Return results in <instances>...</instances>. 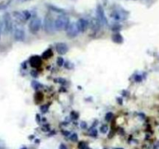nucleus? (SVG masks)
Listing matches in <instances>:
<instances>
[{
  "mask_svg": "<svg viewBox=\"0 0 159 149\" xmlns=\"http://www.w3.org/2000/svg\"><path fill=\"white\" fill-rule=\"evenodd\" d=\"M70 24V20L67 16L62 15L55 21V28L58 30H63L66 29Z\"/></svg>",
  "mask_w": 159,
  "mask_h": 149,
  "instance_id": "obj_1",
  "label": "nucleus"
},
{
  "mask_svg": "<svg viewBox=\"0 0 159 149\" xmlns=\"http://www.w3.org/2000/svg\"><path fill=\"white\" fill-rule=\"evenodd\" d=\"M42 27V21L39 18H34L29 24V30L32 34L38 33Z\"/></svg>",
  "mask_w": 159,
  "mask_h": 149,
  "instance_id": "obj_2",
  "label": "nucleus"
},
{
  "mask_svg": "<svg viewBox=\"0 0 159 149\" xmlns=\"http://www.w3.org/2000/svg\"><path fill=\"white\" fill-rule=\"evenodd\" d=\"M44 27L47 33H52L55 30V21L50 16H46L44 21Z\"/></svg>",
  "mask_w": 159,
  "mask_h": 149,
  "instance_id": "obj_3",
  "label": "nucleus"
},
{
  "mask_svg": "<svg viewBox=\"0 0 159 149\" xmlns=\"http://www.w3.org/2000/svg\"><path fill=\"white\" fill-rule=\"evenodd\" d=\"M66 30V35L70 38L76 37L79 33V30H78L76 24H74V23H70Z\"/></svg>",
  "mask_w": 159,
  "mask_h": 149,
  "instance_id": "obj_4",
  "label": "nucleus"
},
{
  "mask_svg": "<svg viewBox=\"0 0 159 149\" xmlns=\"http://www.w3.org/2000/svg\"><path fill=\"white\" fill-rule=\"evenodd\" d=\"M97 17L99 22L102 23V24H108V21L105 16V11L103 10V7L101 5H98L97 7Z\"/></svg>",
  "mask_w": 159,
  "mask_h": 149,
  "instance_id": "obj_5",
  "label": "nucleus"
},
{
  "mask_svg": "<svg viewBox=\"0 0 159 149\" xmlns=\"http://www.w3.org/2000/svg\"><path fill=\"white\" fill-rule=\"evenodd\" d=\"M76 26H77L79 32H82L83 33V32H84L88 29V21L87 20L84 19V18L79 19L77 22H76Z\"/></svg>",
  "mask_w": 159,
  "mask_h": 149,
  "instance_id": "obj_6",
  "label": "nucleus"
},
{
  "mask_svg": "<svg viewBox=\"0 0 159 149\" xmlns=\"http://www.w3.org/2000/svg\"><path fill=\"white\" fill-rule=\"evenodd\" d=\"M4 27H5L6 30L7 32H10L12 30V28H13L11 17H10L9 13H7V14L4 15Z\"/></svg>",
  "mask_w": 159,
  "mask_h": 149,
  "instance_id": "obj_7",
  "label": "nucleus"
},
{
  "mask_svg": "<svg viewBox=\"0 0 159 149\" xmlns=\"http://www.w3.org/2000/svg\"><path fill=\"white\" fill-rule=\"evenodd\" d=\"M56 50L59 55H65L68 52V47L65 43H58L56 45Z\"/></svg>",
  "mask_w": 159,
  "mask_h": 149,
  "instance_id": "obj_8",
  "label": "nucleus"
},
{
  "mask_svg": "<svg viewBox=\"0 0 159 149\" xmlns=\"http://www.w3.org/2000/svg\"><path fill=\"white\" fill-rule=\"evenodd\" d=\"M42 59L38 56H32L30 59V64L34 68H38L42 65Z\"/></svg>",
  "mask_w": 159,
  "mask_h": 149,
  "instance_id": "obj_9",
  "label": "nucleus"
},
{
  "mask_svg": "<svg viewBox=\"0 0 159 149\" xmlns=\"http://www.w3.org/2000/svg\"><path fill=\"white\" fill-rule=\"evenodd\" d=\"M14 38L17 41H24L25 38V33L22 29H16L14 32Z\"/></svg>",
  "mask_w": 159,
  "mask_h": 149,
  "instance_id": "obj_10",
  "label": "nucleus"
},
{
  "mask_svg": "<svg viewBox=\"0 0 159 149\" xmlns=\"http://www.w3.org/2000/svg\"><path fill=\"white\" fill-rule=\"evenodd\" d=\"M112 41L115 43H117V44H121L123 41V36L120 34H116V35H114L112 36Z\"/></svg>",
  "mask_w": 159,
  "mask_h": 149,
  "instance_id": "obj_11",
  "label": "nucleus"
},
{
  "mask_svg": "<svg viewBox=\"0 0 159 149\" xmlns=\"http://www.w3.org/2000/svg\"><path fill=\"white\" fill-rule=\"evenodd\" d=\"M52 51L51 49H47L46 51L44 52L43 54H42V58L43 59H49V58H51L52 56Z\"/></svg>",
  "mask_w": 159,
  "mask_h": 149,
  "instance_id": "obj_12",
  "label": "nucleus"
},
{
  "mask_svg": "<svg viewBox=\"0 0 159 149\" xmlns=\"http://www.w3.org/2000/svg\"><path fill=\"white\" fill-rule=\"evenodd\" d=\"M31 86L34 89H38V88H41V87H42V84H41L39 82H38V81H32Z\"/></svg>",
  "mask_w": 159,
  "mask_h": 149,
  "instance_id": "obj_13",
  "label": "nucleus"
},
{
  "mask_svg": "<svg viewBox=\"0 0 159 149\" xmlns=\"http://www.w3.org/2000/svg\"><path fill=\"white\" fill-rule=\"evenodd\" d=\"M23 15H24V17L25 21H27L28 19H30V13L28 11H24L23 12Z\"/></svg>",
  "mask_w": 159,
  "mask_h": 149,
  "instance_id": "obj_14",
  "label": "nucleus"
},
{
  "mask_svg": "<svg viewBox=\"0 0 159 149\" xmlns=\"http://www.w3.org/2000/svg\"><path fill=\"white\" fill-rule=\"evenodd\" d=\"M40 110H41L42 113H46L48 110V105H42L41 108H40Z\"/></svg>",
  "mask_w": 159,
  "mask_h": 149,
  "instance_id": "obj_15",
  "label": "nucleus"
},
{
  "mask_svg": "<svg viewBox=\"0 0 159 149\" xmlns=\"http://www.w3.org/2000/svg\"><path fill=\"white\" fill-rule=\"evenodd\" d=\"M57 64L59 67H62L64 64V59L62 57H59L57 59Z\"/></svg>",
  "mask_w": 159,
  "mask_h": 149,
  "instance_id": "obj_16",
  "label": "nucleus"
},
{
  "mask_svg": "<svg viewBox=\"0 0 159 149\" xmlns=\"http://www.w3.org/2000/svg\"><path fill=\"white\" fill-rule=\"evenodd\" d=\"M112 116H113L112 113H108L106 115H105V119H106L107 121H110L111 118H112Z\"/></svg>",
  "mask_w": 159,
  "mask_h": 149,
  "instance_id": "obj_17",
  "label": "nucleus"
},
{
  "mask_svg": "<svg viewBox=\"0 0 159 149\" xmlns=\"http://www.w3.org/2000/svg\"><path fill=\"white\" fill-rule=\"evenodd\" d=\"M100 130H101V132H102V133H106V132L108 131V127H107L106 125H104V126H102V127H101Z\"/></svg>",
  "mask_w": 159,
  "mask_h": 149,
  "instance_id": "obj_18",
  "label": "nucleus"
},
{
  "mask_svg": "<svg viewBox=\"0 0 159 149\" xmlns=\"http://www.w3.org/2000/svg\"><path fill=\"white\" fill-rule=\"evenodd\" d=\"M70 139H71V141H76L78 139L77 134H76V133H73V134L70 137Z\"/></svg>",
  "mask_w": 159,
  "mask_h": 149,
  "instance_id": "obj_19",
  "label": "nucleus"
},
{
  "mask_svg": "<svg viewBox=\"0 0 159 149\" xmlns=\"http://www.w3.org/2000/svg\"><path fill=\"white\" fill-rule=\"evenodd\" d=\"M85 147H86V145H85V144H84V143L81 142V143H80V144H79V147L80 149H84Z\"/></svg>",
  "mask_w": 159,
  "mask_h": 149,
  "instance_id": "obj_20",
  "label": "nucleus"
},
{
  "mask_svg": "<svg viewBox=\"0 0 159 149\" xmlns=\"http://www.w3.org/2000/svg\"><path fill=\"white\" fill-rule=\"evenodd\" d=\"M81 127L83 129H85L87 127V123L85 122H82L81 123Z\"/></svg>",
  "mask_w": 159,
  "mask_h": 149,
  "instance_id": "obj_21",
  "label": "nucleus"
},
{
  "mask_svg": "<svg viewBox=\"0 0 159 149\" xmlns=\"http://www.w3.org/2000/svg\"><path fill=\"white\" fill-rule=\"evenodd\" d=\"M31 74H32V76L34 77H38V73H37V72H35V71H32L31 72Z\"/></svg>",
  "mask_w": 159,
  "mask_h": 149,
  "instance_id": "obj_22",
  "label": "nucleus"
},
{
  "mask_svg": "<svg viewBox=\"0 0 159 149\" xmlns=\"http://www.w3.org/2000/svg\"><path fill=\"white\" fill-rule=\"evenodd\" d=\"M135 80H136V81H138V82H140V81H141V77H140V76H137V77H135Z\"/></svg>",
  "mask_w": 159,
  "mask_h": 149,
  "instance_id": "obj_23",
  "label": "nucleus"
},
{
  "mask_svg": "<svg viewBox=\"0 0 159 149\" xmlns=\"http://www.w3.org/2000/svg\"><path fill=\"white\" fill-rule=\"evenodd\" d=\"M59 149H67L66 147V145H64V144H61L60 147H59Z\"/></svg>",
  "mask_w": 159,
  "mask_h": 149,
  "instance_id": "obj_24",
  "label": "nucleus"
},
{
  "mask_svg": "<svg viewBox=\"0 0 159 149\" xmlns=\"http://www.w3.org/2000/svg\"><path fill=\"white\" fill-rule=\"evenodd\" d=\"M22 149H27V148H26V147H24V148H22Z\"/></svg>",
  "mask_w": 159,
  "mask_h": 149,
  "instance_id": "obj_25",
  "label": "nucleus"
},
{
  "mask_svg": "<svg viewBox=\"0 0 159 149\" xmlns=\"http://www.w3.org/2000/svg\"><path fill=\"white\" fill-rule=\"evenodd\" d=\"M116 149H122V148H116Z\"/></svg>",
  "mask_w": 159,
  "mask_h": 149,
  "instance_id": "obj_26",
  "label": "nucleus"
}]
</instances>
